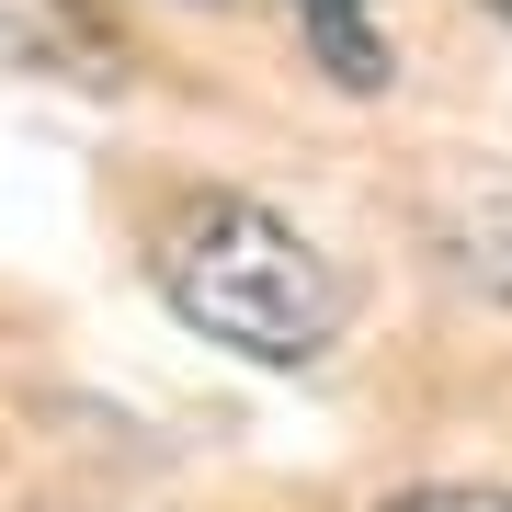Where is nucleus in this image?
<instances>
[{
  "instance_id": "obj_1",
  "label": "nucleus",
  "mask_w": 512,
  "mask_h": 512,
  "mask_svg": "<svg viewBox=\"0 0 512 512\" xmlns=\"http://www.w3.org/2000/svg\"><path fill=\"white\" fill-rule=\"evenodd\" d=\"M160 296L183 330L251 353V365H308L353 319V296L308 251V228H285L251 194H183L160 217Z\"/></svg>"
},
{
  "instance_id": "obj_2",
  "label": "nucleus",
  "mask_w": 512,
  "mask_h": 512,
  "mask_svg": "<svg viewBox=\"0 0 512 512\" xmlns=\"http://www.w3.org/2000/svg\"><path fill=\"white\" fill-rule=\"evenodd\" d=\"M285 12H296L308 57L342 80V92H387V69H399V57H387V12H376V0H285Z\"/></svg>"
},
{
  "instance_id": "obj_3",
  "label": "nucleus",
  "mask_w": 512,
  "mask_h": 512,
  "mask_svg": "<svg viewBox=\"0 0 512 512\" xmlns=\"http://www.w3.org/2000/svg\"><path fill=\"white\" fill-rule=\"evenodd\" d=\"M444 251H456V274L490 296V308H512V205H490V217H456V239H444Z\"/></svg>"
},
{
  "instance_id": "obj_4",
  "label": "nucleus",
  "mask_w": 512,
  "mask_h": 512,
  "mask_svg": "<svg viewBox=\"0 0 512 512\" xmlns=\"http://www.w3.org/2000/svg\"><path fill=\"white\" fill-rule=\"evenodd\" d=\"M387 512H512V490H490V478H433V490H399Z\"/></svg>"
},
{
  "instance_id": "obj_5",
  "label": "nucleus",
  "mask_w": 512,
  "mask_h": 512,
  "mask_svg": "<svg viewBox=\"0 0 512 512\" xmlns=\"http://www.w3.org/2000/svg\"><path fill=\"white\" fill-rule=\"evenodd\" d=\"M490 12H501V23H512V0H490Z\"/></svg>"
}]
</instances>
